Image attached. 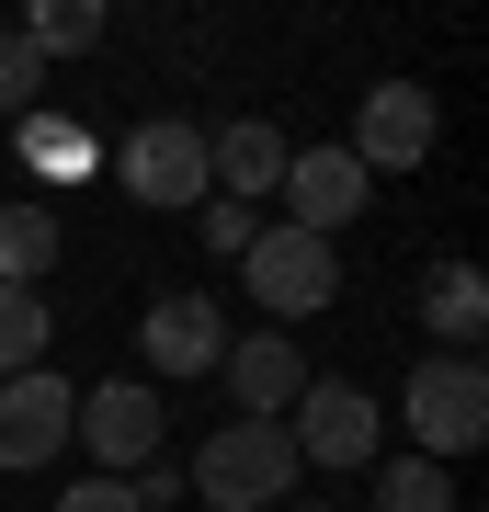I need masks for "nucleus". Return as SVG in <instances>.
Returning <instances> with one entry per match:
<instances>
[{"label": "nucleus", "instance_id": "9b49d317", "mask_svg": "<svg viewBox=\"0 0 489 512\" xmlns=\"http://www.w3.org/2000/svg\"><path fill=\"white\" fill-rule=\"evenodd\" d=\"M217 376H228V399H239V421H285L296 399H308V353H296L285 330H228Z\"/></svg>", "mask_w": 489, "mask_h": 512}, {"label": "nucleus", "instance_id": "0eeeda50", "mask_svg": "<svg viewBox=\"0 0 489 512\" xmlns=\"http://www.w3.org/2000/svg\"><path fill=\"white\" fill-rule=\"evenodd\" d=\"M69 421H80V387L57 376V365L0 376V467H12V478L57 467V456H69Z\"/></svg>", "mask_w": 489, "mask_h": 512}, {"label": "nucleus", "instance_id": "2eb2a0df", "mask_svg": "<svg viewBox=\"0 0 489 512\" xmlns=\"http://www.w3.org/2000/svg\"><path fill=\"white\" fill-rule=\"evenodd\" d=\"M35 274H57V205H0V285L35 296Z\"/></svg>", "mask_w": 489, "mask_h": 512}, {"label": "nucleus", "instance_id": "f8f14e48", "mask_svg": "<svg viewBox=\"0 0 489 512\" xmlns=\"http://www.w3.org/2000/svg\"><path fill=\"white\" fill-rule=\"evenodd\" d=\"M205 183L228 205H262L285 183V126H262V114H228V126H205Z\"/></svg>", "mask_w": 489, "mask_h": 512}, {"label": "nucleus", "instance_id": "f03ea898", "mask_svg": "<svg viewBox=\"0 0 489 512\" xmlns=\"http://www.w3.org/2000/svg\"><path fill=\"white\" fill-rule=\"evenodd\" d=\"M399 421H410V456H433V467L478 456V433H489V365H478V353H433V365H410Z\"/></svg>", "mask_w": 489, "mask_h": 512}, {"label": "nucleus", "instance_id": "39448f33", "mask_svg": "<svg viewBox=\"0 0 489 512\" xmlns=\"http://www.w3.org/2000/svg\"><path fill=\"white\" fill-rule=\"evenodd\" d=\"M285 444H296V467L353 478V467H376V456H387V410L364 399V387H342V376H308V399L285 410Z\"/></svg>", "mask_w": 489, "mask_h": 512}, {"label": "nucleus", "instance_id": "1a4fd4ad", "mask_svg": "<svg viewBox=\"0 0 489 512\" xmlns=\"http://www.w3.org/2000/svg\"><path fill=\"white\" fill-rule=\"evenodd\" d=\"M433 137H444V114H433L421 80H376V92L353 103V160H364V183H376V171H421Z\"/></svg>", "mask_w": 489, "mask_h": 512}, {"label": "nucleus", "instance_id": "4be33fe9", "mask_svg": "<svg viewBox=\"0 0 489 512\" xmlns=\"http://www.w3.org/2000/svg\"><path fill=\"white\" fill-rule=\"evenodd\" d=\"M285 512H330V501H285Z\"/></svg>", "mask_w": 489, "mask_h": 512}, {"label": "nucleus", "instance_id": "dca6fc26", "mask_svg": "<svg viewBox=\"0 0 489 512\" xmlns=\"http://www.w3.org/2000/svg\"><path fill=\"white\" fill-rule=\"evenodd\" d=\"M12 35L35 46V57H91V46H103V0H35Z\"/></svg>", "mask_w": 489, "mask_h": 512}, {"label": "nucleus", "instance_id": "5701e85b", "mask_svg": "<svg viewBox=\"0 0 489 512\" xmlns=\"http://www.w3.org/2000/svg\"><path fill=\"white\" fill-rule=\"evenodd\" d=\"M455 512H467V501H455Z\"/></svg>", "mask_w": 489, "mask_h": 512}, {"label": "nucleus", "instance_id": "f3484780", "mask_svg": "<svg viewBox=\"0 0 489 512\" xmlns=\"http://www.w3.org/2000/svg\"><path fill=\"white\" fill-rule=\"evenodd\" d=\"M376 512H455V467H433V456H376Z\"/></svg>", "mask_w": 489, "mask_h": 512}, {"label": "nucleus", "instance_id": "a211bd4d", "mask_svg": "<svg viewBox=\"0 0 489 512\" xmlns=\"http://www.w3.org/2000/svg\"><path fill=\"white\" fill-rule=\"evenodd\" d=\"M46 342H57V319H46V296H23V285H0V376H23V365H46Z\"/></svg>", "mask_w": 489, "mask_h": 512}, {"label": "nucleus", "instance_id": "6e6552de", "mask_svg": "<svg viewBox=\"0 0 489 512\" xmlns=\"http://www.w3.org/2000/svg\"><path fill=\"white\" fill-rule=\"evenodd\" d=\"M217 353H228V308H217L205 285L148 296V319H137V365H148V387H160V376H217Z\"/></svg>", "mask_w": 489, "mask_h": 512}, {"label": "nucleus", "instance_id": "f257e3e1", "mask_svg": "<svg viewBox=\"0 0 489 512\" xmlns=\"http://www.w3.org/2000/svg\"><path fill=\"white\" fill-rule=\"evenodd\" d=\"M296 444H285V421H217L205 433V456L182 467V490H194L205 512H285L296 501Z\"/></svg>", "mask_w": 489, "mask_h": 512}, {"label": "nucleus", "instance_id": "412c9836", "mask_svg": "<svg viewBox=\"0 0 489 512\" xmlns=\"http://www.w3.org/2000/svg\"><path fill=\"white\" fill-rule=\"evenodd\" d=\"M57 512H137V490H126V478H69Z\"/></svg>", "mask_w": 489, "mask_h": 512}, {"label": "nucleus", "instance_id": "ddd939ff", "mask_svg": "<svg viewBox=\"0 0 489 512\" xmlns=\"http://www.w3.org/2000/svg\"><path fill=\"white\" fill-rule=\"evenodd\" d=\"M421 330H433L444 353H478V330H489V285H478V262H433V274H421Z\"/></svg>", "mask_w": 489, "mask_h": 512}, {"label": "nucleus", "instance_id": "423d86ee", "mask_svg": "<svg viewBox=\"0 0 489 512\" xmlns=\"http://www.w3.org/2000/svg\"><path fill=\"white\" fill-rule=\"evenodd\" d=\"M239 285H251L273 319H319L330 296H342V251L308 239V228H262L251 251H239Z\"/></svg>", "mask_w": 489, "mask_h": 512}, {"label": "nucleus", "instance_id": "6ab92c4d", "mask_svg": "<svg viewBox=\"0 0 489 512\" xmlns=\"http://www.w3.org/2000/svg\"><path fill=\"white\" fill-rule=\"evenodd\" d=\"M194 239H205L217 262H239V251L262 239V205H228V194H205V205H194Z\"/></svg>", "mask_w": 489, "mask_h": 512}, {"label": "nucleus", "instance_id": "7ed1b4c3", "mask_svg": "<svg viewBox=\"0 0 489 512\" xmlns=\"http://www.w3.org/2000/svg\"><path fill=\"white\" fill-rule=\"evenodd\" d=\"M69 444L91 456V478H137V467L171 444V399H160L148 376H103V387H80Z\"/></svg>", "mask_w": 489, "mask_h": 512}, {"label": "nucleus", "instance_id": "9d476101", "mask_svg": "<svg viewBox=\"0 0 489 512\" xmlns=\"http://www.w3.org/2000/svg\"><path fill=\"white\" fill-rule=\"evenodd\" d=\"M273 194H285V228L330 239V228L364 217V194H376V183H364L353 148H285V183H273Z\"/></svg>", "mask_w": 489, "mask_h": 512}, {"label": "nucleus", "instance_id": "20e7f679", "mask_svg": "<svg viewBox=\"0 0 489 512\" xmlns=\"http://www.w3.org/2000/svg\"><path fill=\"white\" fill-rule=\"evenodd\" d=\"M114 183H126V205H148V217H194L205 194V126H182V114H148V126L114 148Z\"/></svg>", "mask_w": 489, "mask_h": 512}, {"label": "nucleus", "instance_id": "4468645a", "mask_svg": "<svg viewBox=\"0 0 489 512\" xmlns=\"http://www.w3.org/2000/svg\"><path fill=\"white\" fill-rule=\"evenodd\" d=\"M23 171H46V183H91V171H103V137L69 126V114H23Z\"/></svg>", "mask_w": 489, "mask_h": 512}, {"label": "nucleus", "instance_id": "aec40b11", "mask_svg": "<svg viewBox=\"0 0 489 512\" xmlns=\"http://www.w3.org/2000/svg\"><path fill=\"white\" fill-rule=\"evenodd\" d=\"M35 92H46V57L23 46V35H0V114L23 126V114H35Z\"/></svg>", "mask_w": 489, "mask_h": 512}]
</instances>
